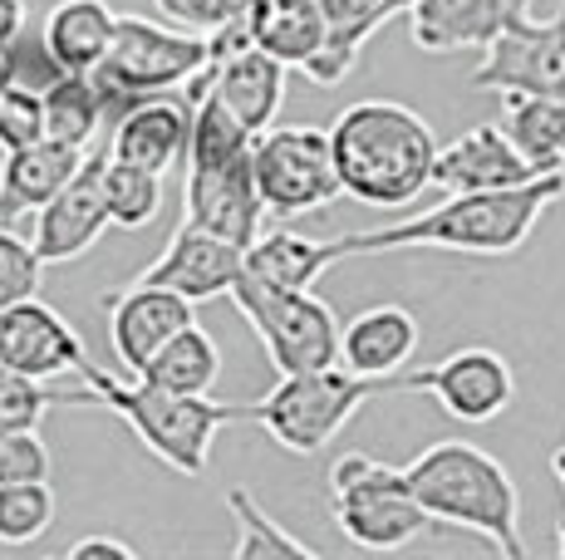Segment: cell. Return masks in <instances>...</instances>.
Returning <instances> with one entry per match:
<instances>
[{"label":"cell","instance_id":"obj_11","mask_svg":"<svg viewBox=\"0 0 565 560\" xmlns=\"http://www.w3.org/2000/svg\"><path fill=\"white\" fill-rule=\"evenodd\" d=\"M394 389H404V394H433L443 413L458 418V423H492V418H502L507 408H512L516 374H512V364H507L497 349H482V344H472V349L448 354V359L433 364V369L398 374Z\"/></svg>","mask_w":565,"mask_h":560},{"label":"cell","instance_id":"obj_13","mask_svg":"<svg viewBox=\"0 0 565 560\" xmlns=\"http://www.w3.org/2000/svg\"><path fill=\"white\" fill-rule=\"evenodd\" d=\"M0 364L30 379H60V374H79L89 354H84L79 330L35 295L0 310Z\"/></svg>","mask_w":565,"mask_h":560},{"label":"cell","instance_id":"obj_42","mask_svg":"<svg viewBox=\"0 0 565 560\" xmlns=\"http://www.w3.org/2000/svg\"><path fill=\"white\" fill-rule=\"evenodd\" d=\"M10 89V74H6V50H0V94Z\"/></svg>","mask_w":565,"mask_h":560},{"label":"cell","instance_id":"obj_17","mask_svg":"<svg viewBox=\"0 0 565 560\" xmlns=\"http://www.w3.org/2000/svg\"><path fill=\"white\" fill-rule=\"evenodd\" d=\"M531 177H546L521 158V148L507 138L502 123H477L448 148H438V172L433 187L443 192H492V187H521Z\"/></svg>","mask_w":565,"mask_h":560},{"label":"cell","instance_id":"obj_20","mask_svg":"<svg viewBox=\"0 0 565 560\" xmlns=\"http://www.w3.org/2000/svg\"><path fill=\"white\" fill-rule=\"evenodd\" d=\"M286 74H290V64L266 55L260 45H246L226 60H212V69L202 79L252 133H266L276 123L280 104H286Z\"/></svg>","mask_w":565,"mask_h":560},{"label":"cell","instance_id":"obj_36","mask_svg":"<svg viewBox=\"0 0 565 560\" xmlns=\"http://www.w3.org/2000/svg\"><path fill=\"white\" fill-rule=\"evenodd\" d=\"M153 6L162 10V20L192 30V35H216V30H226V25L252 20L256 0H153Z\"/></svg>","mask_w":565,"mask_h":560},{"label":"cell","instance_id":"obj_27","mask_svg":"<svg viewBox=\"0 0 565 560\" xmlns=\"http://www.w3.org/2000/svg\"><path fill=\"white\" fill-rule=\"evenodd\" d=\"M502 128L536 172H565V104L546 94H502Z\"/></svg>","mask_w":565,"mask_h":560},{"label":"cell","instance_id":"obj_15","mask_svg":"<svg viewBox=\"0 0 565 560\" xmlns=\"http://www.w3.org/2000/svg\"><path fill=\"white\" fill-rule=\"evenodd\" d=\"M188 325H198L192 300L168 286H143V280H134L124 295L108 300V344H114V359L124 364L134 379L148 369V359H153L162 344L172 335H182Z\"/></svg>","mask_w":565,"mask_h":560},{"label":"cell","instance_id":"obj_8","mask_svg":"<svg viewBox=\"0 0 565 560\" xmlns=\"http://www.w3.org/2000/svg\"><path fill=\"white\" fill-rule=\"evenodd\" d=\"M232 305L252 320L276 374H306V369H324V364H340L344 325L315 290H266L252 286V280H236Z\"/></svg>","mask_w":565,"mask_h":560},{"label":"cell","instance_id":"obj_28","mask_svg":"<svg viewBox=\"0 0 565 560\" xmlns=\"http://www.w3.org/2000/svg\"><path fill=\"white\" fill-rule=\"evenodd\" d=\"M222 374V349L216 340L206 335L202 325H188L182 335H172L162 349L148 359V369L138 379L162 384V389H178V394H206Z\"/></svg>","mask_w":565,"mask_h":560},{"label":"cell","instance_id":"obj_7","mask_svg":"<svg viewBox=\"0 0 565 560\" xmlns=\"http://www.w3.org/2000/svg\"><path fill=\"white\" fill-rule=\"evenodd\" d=\"M330 511L344 541L364 551H404L428 526V511L408 487V472L369 452H344L330 462Z\"/></svg>","mask_w":565,"mask_h":560},{"label":"cell","instance_id":"obj_14","mask_svg":"<svg viewBox=\"0 0 565 560\" xmlns=\"http://www.w3.org/2000/svg\"><path fill=\"white\" fill-rule=\"evenodd\" d=\"M182 217L206 226V231H216V236H226V241H236V246H252L260 236V217H266L252 158H242V163H216V168L188 163Z\"/></svg>","mask_w":565,"mask_h":560},{"label":"cell","instance_id":"obj_4","mask_svg":"<svg viewBox=\"0 0 565 560\" xmlns=\"http://www.w3.org/2000/svg\"><path fill=\"white\" fill-rule=\"evenodd\" d=\"M79 379L84 389L74 398L104 403L108 413H118L134 428L138 443L153 452L158 462H168L172 472H182V477H202L206 462H212V438L226 423L246 418V403H216L206 394H178L148 379L124 384L118 374H104L99 364H84Z\"/></svg>","mask_w":565,"mask_h":560},{"label":"cell","instance_id":"obj_10","mask_svg":"<svg viewBox=\"0 0 565 560\" xmlns=\"http://www.w3.org/2000/svg\"><path fill=\"white\" fill-rule=\"evenodd\" d=\"M467 84L482 94H546L565 104V0L551 20H507Z\"/></svg>","mask_w":565,"mask_h":560},{"label":"cell","instance_id":"obj_12","mask_svg":"<svg viewBox=\"0 0 565 560\" xmlns=\"http://www.w3.org/2000/svg\"><path fill=\"white\" fill-rule=\"evenodd\" d=\"M242 271H246V246L226 241V236H216V231H206V226L182 217V226L168 236V246H162V256L138 280H143V286H168L198 305V300L232 295Z\"/></svg>","mask_w":565,"mask_h":560},{"label":"cell","instance_id":"obj_43","mask_svg":"<svg viewBox=\"0 0 565 560\" xmlns=\"http://www.w3.org/2000/svg\"><path fill=\"white\" fill-rule=\"evenodd\" d=\"M512 10L516 15H531V0H512Z\"/></svg>","mask_w":565,"mask_h":560},{"label":"cell","instance_id":"obj_1","mask_svg":"<svg viewBox=\"0 0 565 560\" xmlns=\"http://www.w3.org/2000/svg\"><path fill=\"white\" fill-rule=\"evenodd\" d=\"M565 197V172H546L521 187H492V192H448V202L428 212L398 217L379 231H350L334 236L350 256L374 251H408V246H433V251H472V256H512L531 241L536 222Z\"/></svg>","mask_w":565,"mask_h":560},{"label":"cell","instance_id":"obj_33","mask_svg":"<svg viewBox=\"0 0 565 560\" xmlns=\"http://www.w3.org/2000/svg\"><path fill=\"white\" fill-rule=\"evenodd\" d=\"M6 74H10V89H25V94H50L54 84L64 79V64L50 50L45 30H20L15 40L6 45Z\"/></svg>","mask_w":565,"mask_h":560},{"label":"cell","instance_id":"obj_6","mask_svg":"<svg viewBox=\"0 0 565 560\" xmlns=\"http://www.w3.org/2000/svg\"><path fill=\"white\" fill-rule=\"evenodd\" d=\"M374 394H394V379H364L344 364L280 374V384L266 398L246 403V423L266 428L286 452H320Z\"/></svg>","mask_w":565,"mask_h":560},{"label":"cell","instance_id":"obj_26","mask_svg":"<svg viewBox=\"0 0 565 560\" xmlns=\"http://www.w3.org/2000/svg\"><path fill=\"white\" fill-rule=\"evenodd\" d=\"M114 30H118V10H108L104 0H60L45 20L50 50L74 74L99 69L108 45H114Z\"/></svg>","mask_w":565,"mask_h":560},{"label":"cell","instance_id":"obj_29","mask_svg":"<svg viewBox=\"0 0 565 560\" xmlns=\"http://www.w3.org/2000/svg\"><path fill=\"white\" fill-rule=\"evenodd\" d=\"M226 511H232V521H236L232 560H315V546L290 536L252 492L232 487L226 492Z\"/></svg>","mask_w":565,"mask_h":560},{"label":"cell","instance_id":"obj_2","mask_svg":"<svg viewBox=\"0 0 565 560\" xmlns=\"http://www.w3.org/2000/svg\"><path fill=\"white\" fill-rule=\"evenodd\" d=\"M334 168L344 197L364 207L404 212L433 187L438 172V138L428 118L398 99H360L330 123Z\"/></svg>","mask_w":565,"mask_h":560},{"label":"cell","instance_id":"obj_34","mask_svg":"<svg viewBox=\"0 0 565 560\" xmlns=\"http://www.w3.org/2000/svg\"><path fill=\"white\" fill-rule=\"evenodd\" d=\"M40 271H45V256L35 251V241H25V236H15L10 226H0V310L20 305V300H35Z\"/></svg>","mask_w":565,"mask_h":560},{"label":"cell","instance_id":"obj_41","mask_svg":"<svg viewBox=\"0 0 565 560\" xmlns=\"http://www.w3.org/2000/svg\"><path fill=\"white\" fill-rule=\"evenodd\" d=\"M551 472H556V482H561V492H565V443L551 452ZM556 551H561V560H565V521H561V536H556Z\"/></svg>","mask_w":565,"mask_h":560},{"label":"cell","instance_id":"obj_19","mask_svg":"<svg viewBox=\"0 0 565 560\" xmlns=\"http://www.w3.org/2000/svg\"><path fill=\"white\" fill-rule=\"evenodd\" d=\"M188 143H192V94L188 99L153 94V99H143L114 123L108 153L148 172H172L178 163H188Z\"/></svg>","mask_w":565,"mask_h":560},{"label":"cell","instance_id":"obj_40","mask_svg":"<svg viewBox=\"0 0 565 560\" xmlns=\"http://www.w3.org/2000/svg\"><path fill=\"white\" fill-rule=\"evenodd\" d=\"M25 30V0H0V50Z\"/></svg>","mask_w":565,"mask_h":560},{"label":"cell","instance_id":"obj_23","mask_svg":"<svg viewBox=\"0 0 565 560\" xmlns=\"http://www.w3.org/2000/svg\"><path fill=\"white\" fill-rule=\"evenodd\" d=\"M334 261H344L340 241H315V236H300V231L280 226V231H266L246 246L242 280L266 286V290H310Z\"/></svg>","mask_w":565,"mask_h":560},{"label":"cell","instance_id":"obj_35","mask_svg":"<svg viewBox=\"0 0 565 560\" xmlns=\"http://www.w3.org/2000/svg\"><path fill=\"white\" fill-rule=\"evenodd\" d=\"M64 394L45 389V379H30V374L0 364V433H10V428H40V418Z\"/></svg>","mask_w":565,"mask_h":560},{"label":"cell","instance_id":"obj_18","mask_svg":"<svg viewBox=\"0 0 565 560\" xmlns=\"http://www.w3.org/2000/svg\"><path fill=\"white\" fill-rule=\"evenodd\" d=\"M84 148L60 143V138H35L25 148H10L0 163V226H15L20 217L40 212L74 182V172L84 168Z\"/></svg>","mask_w":565,"mask_h":560},{"label":"cell","instance_id":"obj_24","mask_svg":"<svg viewBox=\"0 0 565 560\" xmlns=\"http://www.w3.org/2000/svg\"><path fill=\"white\" fill-rule=\"evenodd\" d=\"M320 6H324L330 35H324V55L315 60L306 79L330 89V84H340L360 64V50L374 40V30H384L394 15H408L413 0H320Z\"/></svg>","mask_w":565,"mask_h":560},{"label":"cell","instance_id":"obj_30","mask_svg":"<svg viewBox=\"0 0 565 560\" xmlns=\"http://www.w3.org/2000/svg\"><path fill=\"white\" fill-rule=\"evenodd\" d=\"M104 128V104L94 89V74H64L60 84L45 94V133L60 143L89 148V138Z\"/></svg>","mask_w":565,"mask_h":560},{"label":"cell","instance_id":"obj_32","mask_svg":"<svg viewBox=\"0 0 565 560\" xmlns=\"http://www.w3.org/2000/svg\"><path fill=\"white\" fill-rule=\"evenodd\" d=\"M54 492L50 482H6L0 487V546H30L50 531Z\"/></svg>","mask_w":565,"mask_h":560},{"label":"cell","instance_id":"obj_16","mask_svg":"<svg viewBox=\"0 0 565 560\" xmlns=\"http://www.w3.org/2000/svg\"><path fill=\"white\" fill-rule=\"evenodd\" d=\"M104 163H108V153H89L84 168L74 172L70 187L35 212L30 241H35V251L45 256V266L79 261V256L104 236V226H114L108 222V202H104Z\"/></svg>","mask_w":565,"mask_h":560},{"label":"cell","instance_id":"obj_9","mask_svg":"<svg viewBox=\"0 0 565 560\" xmlns=\"http://www.w3.org/2000/svg\"><path fill=\"white\" fill-rule=\"evenodd\" d=\"M252 168H256L260 202H266V217L276 222L320 212L344 192L340 168H334L330 128H315V123H286V128L256 133Z\"/></svg>","mask_w":565,"mask_h":560},{"label":"cell","instance_id":"obj_39","mask_svg":"<svg viewBox=\"0 0 565 560\" xmlns=\"http://www.w3.org/2000/svg\"><path fill=\"white\" fill-rule=\"evenodd\" d=\"M138 551L118 536H84V541L70 546V560H134Z\"/></svg>","mask_w":565,"mask_h":560},{"label":"cell","instance_id":"obj_31","mask_svg":"<svg viewBox=\"0 0 565 560\" xmlns=\"http://www.w3.org/2000/svg\"><path fill=\"white\" fill-rule=\"evenodd\" d=\"M104 202H108V222L124 226V231H138V226H148L162 207V172H148V168L124 163V158L108 153Z\"/></svg>","mask_w":565,"mask_h":560},{"label":"cell","instance_id":"obj_37","mask_svg":"<svg viewBox=\"0 0 565 560\" xmlns=\"http://www.w3.org/2000/svg\"><path fill=\"white\" fill-rule=\"evenodd\" d=\"M6 482H50V448L35 428H10L0 433V487Z\"/></svg>","mask_w":565,"mask_h":560},{"label":"cell","instance_id":"obj_38","mask_svg":"<svg viewBox=\"0 0 565 560\" xmlns=\"http://www.w3.org/2000/svg\"><path fill=\"white\" fill-rule=\"evenodd\" d=\"M45 138V94L6 89L0 94V153Z\"/></svg>","mask_w":565,"mask_h":560},{"label":"cell","instance_id":"obj_25","mask_svg":"<svg viewBox=\"0 0 565 560\" xmlns=\"http://www.w3.org/2000/svg\"><path fill=\"white\" fill-rule=\"evenodd\" d=\"M252 30L266 55H276L300 74L315 69V60L324 55V35H330L320 0H256Z\"/></svg>","mask_w":565,"mask_h":560},{"label":"cell","instance_id":"obj_22","mask_svg":"<svg viewBox=\"0 0 565 560\" xmlns=\"http://www.w3.org/2000/svg\"><path fill=\"white\" fill-rule=\"evenodd\" d=\"M512 15V0H413L408 30L418 50L452 55V50H487Z\"/></svg>","mask_w":565,"mask_h":560},{"label":"cell","instance_id":"obj_3","mask_svg":"<svg viewBox=\"0 0 565 560\" xmlns=\"http://www.w3.org/2000/svg\"><path fill=\"white\" fill-rule=\"evenodd\" d=\"M404 472H408L413 497L428 511V521L482 536V541L492 546V551H502L507 560H526V541H521V492H516L512 472L487 448L462 443V438H443V443L423 448Z\"/></svg>","mask_w":565,"mask_h":560},{"label":"cell","instance_id":"obj_21","mask_svg":"<svg viewBox=\"0 0 565 560\" xmlns=\"http://www.w3.org/2000/svg\"><path fill=\"white\" fill-rule=\"evenodd\" d=\"M418 320L404 305H369L354 320H344L340 364L364 379H398L418 354Z\"/></svg>","mask_w":565,"mask_h":560},{"label":"cell","instance_id":"obj_5","mask_svg":"<svg viewBox=\"0 0 565 560\" xmlns=\"http://www.w3.org/2000/svg\"><path fill=\"white\" fill-rule=\"evenodd\" d=\"M202 69H212V40L192 35L182 25H158L143 15H118L114 45L94 74V89L104 104V128H114L128 109H138L153 94H178V84H192Z\"/></svg>","mask_w":565,"mask_h":560}]
</instances>
